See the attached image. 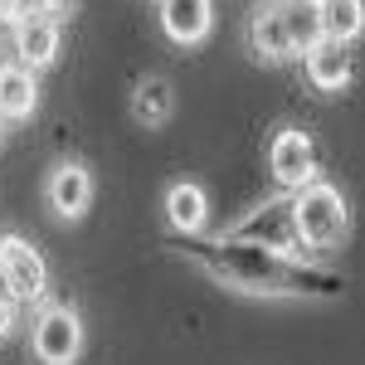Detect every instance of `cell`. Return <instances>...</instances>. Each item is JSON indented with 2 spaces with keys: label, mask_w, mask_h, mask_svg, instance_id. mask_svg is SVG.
Instances as JSON below:
<instances>
[{
  "label": "cell",
  "mask_w": 365,
  "mask_h": 365,
  "mask_svg": "<svg viewBox=\"0 0 365 365\" xmlns=\"http://www.w3.org/2000/svg\"><path fill=\"white\" fill-rule=\"evenodd\" d=\"M175 249L195 263L205 278L220 287H234L244 297H302V302H331L346 292V278L336 268H322L317 258L302 253H282L268 244H253L239 234H220V239H175Z\"/></svg>",
  "instance_id": "obj_1"
},
{
  "label": "cell",
  "mask_w": 365,
  "mask_h": 365,
  "mask_svg": "<svg viewBox=\"0 0 365 365\" xmlns=\"http://www.w3.org/2000/svg\"><path fill=\"white\" fill-rule=\"evenodd\" d=\"M292 225H297V244L302 253H331L346 244L351 234V205L341 195V185L331 180H312L292 195Z\"/></svg>",
  "instance_id": "obj_2"
},
{
  "label": "cell",
  "mask_w": 365,
  "mask_h": 365,
  "mask_svg": "<svg viewBox=\"0 0 365 365\" xmlns=\"http://www.w3.org/2000/svg\"><path fill=\"white\" fill-rule=\"evenodd\" d=\"M29 351L39 365H73L83 351V322L78 312L54 302V307H39L34 327H29Z\"/></svg>",
  "instance_id": "obj_3"
},
{
  "label": "cell",
  "mask_w": 365,
  "mask_h": 365,
  "mask_svg": "<svg viewBox=\"0 0 365 365\" xmlns=\"http://www.w3.org/2000/svg\"><path fill=\"white\" fill-rule=\"evenodd\" d=\"M0 287L25 307V302H39L49 292V263L44 253L34 249L20 234H0Z\"/></svg>",
  "instance_id": "obj_4"
},
{
  "label": "cell",
  "mask_w": 365,
  "mask_h": 365,
  "mask_svg": "<svg viewBox=\"0 0 365 365\" xmlns=\"http://www.w3.org/2000/svg\"><path fill=\"white\" fill-rule=\"evenodd\" d=\"M268 175L282 195H297L317 180V146L302 127H278V137L268 141Z\"/></svg>",
  "instance_id": "obj_5"
},
{
  "label": "cell",
  "mask_w": 365,
  "mask_h": 365,
  "mask_svg": "<svg viewBox=\"0 0 365 365\" xmlns=\"http://www.w3.org/2000/svg\"><path fill=\"white\" fill-rule=\"evenodd\" d=\"M229 234L253 239V244H268V249H282V253H302L297 225H292V195H278V200H268V205H258V210L244 215Z\"/></svg>",
  "instance_id": "obj_6"
},
{
  "label": "cell",
  "mask_w": 365,
  "mask_h": 365,
  "mask_svg": "<svg viewBox=\"0 0 365 365\" xmlns=\"http://www.w3.org/2000/svg\"><path fill=\"white\" fill-rule=\"evenodd\" d=\"M58 39H63V29H58L54 15H39V10H29L20 25L10 29V49H15V63H25V68H49L58 54Z\"/></svg>",
  "instance_id": "obj_7"
},
{
  "label": "cell",
  "mask_w": 365,
  "mask_h": 365,
  "mask_svg": "<svg viewBox=\"0 0 365 365\" xmlns=\"http://www.w3.org/2000/svg\"><path fill=\"white\" fill-rule=\"evenodd\" d=\"M44 200H49V210H54L58 220H78L88 210V200H93V175H88V166L58 161L49 170V180H44Z\"/></svg>",
  "instance_id": "obj_8"
},
{
  "label": "cell",
  "mask_w": 365,
  "mask_h": 365,
  "mask_svg": "<svg viewBox=\"0 0 365 365\" xmlns=\"http://www.w3.org/2000/svg\"><path fill=\"white\" fill-rule=\"evenodd\" d=\"M161 29L170 44H205L215 29V0H161Z\"/></svg>",
  "instance_id": "obj_9"
},
{
  "label": "cell",
  "mask_w": 365,
  "mask_h": 365,
  "mask_svg": "<svg viewBox=\"0 0 365 365\" xmlns=\"http://www.w3.org/2000/svg\"><path fill=\"white\" fill-rule=\"evenodd\" d=\"M249 54L263 58V63H287V58H297L292 34H287V25H282L278 0L258 5V10L249 15Z\"/></svg>",
  "instance_id": "obj_10"
},
{
  "label": "cell",
  "mask_w": 365,
  "mask_h": 365,
  "mask_svg": "<svg viewBox=\"0 0 365 365\" xmlns=\"http://www.w3.org/2000/svg\"><path fill=\"white\" fill-rule=\"evenodd\" d=\"M161 210H166V225L175 229V239H195L210 225V195L195 180H175L161 200Z\"/></svg>",
  "instance_id": "obj_11"
},
{
  "label": "cell",
  "mask_w": 365,
  "mask_h": 365,
  "mask_svg": "<svg viewBox=\"0 0 365 365\" xmlns=\"http://www.w3.org/2000/svg\"><path fill=\"white\" fill-rule=\"evenodd\" d=\"M302 68H307V83L317 93H341L356 73V58H351V44H336V39H322L312 54H302Z\"/></svg>",
  "instance_id": "obj_12"
},
{
  "label": "cell",
  "mask_w": 365,
  "mask_h": 365,
  "mask_svg": "<svg viewBox=\"0 0 365 365\" xmlns=\"http://www.w3.org/2000/svg\"><path fill=\"white\" fill-rule=\"evenodd\" d=\"M34 108H39L34 68H25V63H0V117L5 122H25Z\"/></svg>",
  "instance_id": "obj_13"
},
{
  "label": "cell",
  "mask_w": 365,
  "mask_h": 365,
  "mask_svg": "<svg viewBox=\"0 0 365 365\" xmlns=\"http://www.w3.org/2000/svg\"><path fill=\"white\" fill-rule=\"evenodd\" d=\"M170 113H175V93H170L166 78H141L137 88H132V122L137 127H166Z\"/></svg>",
  "instance_id": "obj_14"
},
{
  "label": "cell",
  "mask_w": 365,
  "mask_h": 365,
  "mask_svg": "<svg viewBox=\"0 0 365 365\" xmlns=\"http://www.w3.org/2000/svg\"><path fill=\"white\" fill-rule=\"evenodd\" d=\"M282 10V25H287V34H292V49H297V58L312 54L322 39H327V29H322V5H312V0H278Z\"/></svg>",
  "instance_id": "obj_15"
},
{
  "label": "cell",
  "mask_w": 365,
  "mask_h": 365,
  "mask_svg": "<svg viewBox=\"0 0 365 365\" xmlns=\"http://www.w3.org/2000/svg\"><path fill=\"white\" fill-rule=\"evenodd\" d=\"M322 29L336 44H356L365 34V0H327L322 5Z\"/></svg>",
  "instance_id": "obj_16"
},
{
  "label": "cell",
  "mask_w": 365,
  "mask_h": 365,
  "mask_svg": "<svg viewBox=\"0 0 365 365\" xmlns=\"http://www.w3.org/2000/svg\"><path fill=\"white\" fill-rule=\"evenodd\" d=\"M15 327H20V302L10 292H0V336H10Z\"/></svg>",
  "instance_id": "obj_17"
},
{
  "label": "cell",
  "mask_w": 365,
  "mask_h": 365,
  "mask_svg": "<svg viewBox=\"0 0 365 365\" xmlns=\"http://www.w3.org/2000/svg\"><path fill=\"white\" fill-rule=\"evenodd\" d=\"M29 15V0H0V25H20V20H25Z\"/></svg>",
  "instance_id": "obj_18"
},
{
  "label": "cell",
  "mask_w": 365,
  "mask_h": 365,
  "mask_svg": "<svg viewBox=\"0 0 365 365\" xmlns=\"http://www.w3.org/2000/svg\"><path fill=\"white\" fill-rule=\"evenodd\" d=\"M29 10H39V15H58V10H68V0H29Z\"/></svg>",
  "instance_id": "obj_19"
},
{
  "label": "cell",
  "mask_w": 365,
  "mask_h": 365,
  "mask_svg": "<svg viewBox=\"0 0 365 365\" xmlns=\"http://www.w3.org/2000/svg\"><path fill=\"white\" fill-rule=\"evenodd\" d=\"M0 141H5V117H0Z\"/></svg>",
  "instance_id": "obj_20"
},
{
  "label": "cell",
  "mask_w": 365,
  "mask_h": 365,
  "mask_svg": "<svg viewBox=\"0 0 365 365\" xmlns=\"http://www.w3.org/2000/svg\"><path fill=\"white\" fill-rule=\"evenodd\" d=\"M312 5H327V0H312Z\"/></svg>",
  "instance_id": "obj_21"
}]
</instances>
